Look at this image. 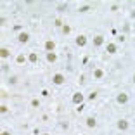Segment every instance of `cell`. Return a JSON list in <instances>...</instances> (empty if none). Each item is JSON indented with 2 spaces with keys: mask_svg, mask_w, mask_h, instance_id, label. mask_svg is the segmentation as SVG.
Wrapping results in <instances>:
<instances>
[{
  "mask_svg": "<svg viewBox=\"0 0 135 135\" xmlns=\"http://www.w3.org/2000/svg\"><path fill=\"white\" fill-rule=\"evenodd\" d=\"M45 57H47V61H49V62H56V61H57L56 52H47V56H45Z\"/></svg>",
  "mask_w": 135,
  "mask_h": 135,
  "instance_id": "cell-13",
  "label": "cell"
},
{
  "mask_svg": "<svg viewBox=\"0 0 135 135\" xmlns=\"http://www.w3.org/2000/svg\"><path fill=\"white\" fill-rule=\"evenodd\" d=\"M64 82H66V78H64V74H62V73H56L52 76V83H54V85H62Z\"/></svg>",
  "mask_w": 135,
  "mask_h": 135,
  "instance_id": "cell-2",
  "label": "cell"
},
{
  "mask_svg": "<svg viewBox=\"0 0 135 135\" xmlns=\"http://www.w3.org/2000/svg\"><path fill=\"white\" fill-rule=\"evenodd\" d=\"M88 99H90V101H94V99H97V92H90Z\"/></svg>",
  "mask_w": 135,
  "mask_h": 135,
  "instance_id": "cell-22",
  "label": "cell"
},
{
  "mask_svg": "<svg viewBox=\"0 0 135 135\" xmlns=\"http://www.w3.org/2000/svg\"><path fill=\"white\" fill-rule=\"evenodd\" d=\"M116 127H118V130H121V132H127V130H128V127H130V123H128L127 119H119V121L116 123Z\"/></svg>",
  "mask_w": 135,
  "mask_h": 135,
  "instance_id": "cell-4",
  "label": "cell"
},
{
  "mask_svg": "<svg viewBox=\"0 0 135 135\" xmlns=\"http://www.w3.org/2000/svg\"><path fill=\"white\" fill-rule=\"evenodd\" d=\"M31 107H40V101L38 99H31Z\"/></svg>",
  "mask_w": 135,
  "mask_h": 135,
  "instance_id": "cell-18",
  "label": "cell"
},
{
  "mask_svg": "<svg viewBox=\"0 0 135 135\" xmlns=\"http://www.w3.org/2000/svg\"><path fill=\"white\" fill-rule=\"evenodd\" d=\"M74 43H76L78 47H85L87 45V37L85 35H78V37L74 38Z\"/></svg>",
  "mask_w": 135,
  "mask_h": 135,
  "instance_id": "cell-5",
  "label": "cell"
},
{
  "mask_svg": "<svg viewBox=\"0 0 135 135\" xmlns=\"http://www.w3.org/2000/svg\"><path fill=\"white\" fill-rule=\"evenodd\" d=\"M128 99H130V97H128V94L121 92V94L116 95V102H118V104H127V102H128Z\"/></svg>",
  "mask_w": 135,
  "mask_h": 135,
  "instance_id": "cell-3",
  "label": "cell"
},
{
  "mask_svg": "<svg viewBox=\"0 0 135 135\" xmlns=\"http://www.w3.org/2000/svg\"><path fill=\"white\" fill-rule=\"evenodd\" d=\"M7 111H9V107L5 106V104H2V106H0V113H2V114H5Z\"/></svg>",
  "mask_w": 135,
  "mask_h": 135,
  "instance_id": "cell-21",
  "label": "cell"
},
{
  "mask_svg": "<svg viewBox=\"0 0 135 135\" xmlns=\"http://www.w3.org/2000/svg\"><path fill=\"white\" fill-rule=\"evenodd\" d=\"M43 47H45V50H47V52H54V50H56V43H54L52 40H47Z\"/></svg>",
  "mask_w": 135,
  "mask_h": 135,
  "instance_id": "cell-7",
  "label": "cell"
},
{
  "mask_svg": "<svg viewBox=\"0 0 135 135\" xmlns=\"http://www.w3.org/2000/svg\"><path fill=\"white\" fill-rule=\"evenodd\" d=\"M106 50H107V54H116V50H118V47H116V43H107Z\"/></svg>",
  "mask_w": 135,
  "mask_h": 135,
  "instance_id": "cell-12",
  "label": "cell"
},
{
  "mask_svg": "<svg viewBox=\"0 0 135 135\" xmlns=\"http://www.w3.org/2000/svg\"><path fill=\"white\" fill-rule=\"evenodd\" d=\"M0 135H12V133H11V132H9V130H4V132H2V133H0Z\"/></svg>",
  "mask_w": 135,
  "mask_h": 135,
  "instance_id": "cell-26",
  "label": "cell"
},
{
  "mask_svg": "<svg viewBox=\"0 0 135 135\" xmlns=\"http://www.w3.org/2000/svg\"><path fill=\"white\" fill-rule=\"evenodd\" d=\"M62 33H64V35H69V33H71V28H69L68 24H66V26H62Z\"/></svg>",
  "mask_w": 135,
  "mask_h": 135,
  "instance_id": "cell-20",
  "label": "cell"
},
{
  "mask_svg": "<svg viewBox=\"0 0 135 135\" xmlns=\"http://www.w3.org/2000/svg\"><path fill=\"white\" fill-rule=\"evenodd\" d=\"M28 61L31 62V64H37V62H38V54H37V52H29Z\"/></svg>",
  "mask_w": 135,
  "mask_h": 135,
  "instance_id": "cell-10",
  "label": "cell"
},
{
  "mask_svg": "<svg viewBox=\"0 0 135 135\" xmlns=\"http://www.w3.org/2000/svg\"><path fill=\"white\" fill-rule=\"evenodd\" d=\"M2 71H4V73H7V71H9V66L7 64H2Z\"/></svg>",
  "mask_w": 135,
  "mask_h": 135,
  "instance_id": "cell-23",
  "label": "cell"
},
{
  "mask_svg": "<svg viewBox=\"0 0 135 135\" xmlns=\"http://www.w3.org/2000/svg\"><path fill=\"white\" fill-rule=\"evenodd\" d=\"M42 95L43 97H49V90H42Z\"/></svg>",
  "mask_w": 135,
  "mask_h": 135,
  "instance_id": "cell-24",
  "label": "cell"
},
{
  "mask_svg": "<svg viewBox=\"0 0 135 135\" xmlns=\"http://www.w3.org/2000/svg\"><path fill=\"white\" fill-rule=\"evenodd\" d=\"M17 80H19V78H17L16 74H12V76L9 78V83H11V85H16V83H17Z\"/></svg>",
  "mask_w": 135,
  "mask_h": 135,
  "instance_id": "cell-15",
  "label": "cell"
},
{
  "mask_svg": "<svg viewBox=\"0 0 135 135\" xmlns=\"http://www.w3.org/2000/svg\"><path fill=\"white\" fill-rule=\"evenodd\" d=\"M42 135H49V133H42Z\"/></svg>",
  "mask_w": 135,
  "mask_h": 135,
  "instance_id": "cell-28",
  "label": "cell"
},
{
  "mask_svg": "<svg viewBox=\"0 0 135 135\" xmlns=\"http://www.w3.org/2000/svg\"><path fill=\"white\" fill-rule=\"evenodd\" d=\"M71 101H73V104H76V106H80V104H83V101H85V95H83L82 92H76V94H73V97H71Z\"/></svg>",
  "mask_w": 135,
  "mask_h": 135,
  "instance_id": "cell-1",
  "label": "cell"
},
{
  "mask_svg": "<svg viewBox=\"0 0 135 135\" xmlns=\"http://www.w3.org/2000/svg\"><path fill=\"white\" fill-rule=\"evenodd\" d=\"M102 76H104V71L102 69H99V68H97V69H94V78H95V80H101Z\"/></svg>",
  "mask_w": 135,
  "mask_h": 135,
  "instance_id": "cell-14",
  "label": "cell"
},
{
  "mask_svg": "<svg viewBox=\"0 0 135 135\" xmlns=\"http://www.w3.org/2000/svg\"><path fill=\"white\" fill-rule=\"evenodd\" d=\"M85 125H87V127H88V128H95V125H97V121H95V118H94V116H88V118L85 119Z\"/></svg>",
  "mask_w": 135,
  "mask_h": 135,
  "instance_id": "cell-8",
  "label": "cell"
},
{
  "mask_svg": "<svg viewBox=\"0 0 135 135\" xmlns=\"http://www.w3.org/2000/svg\"><path fill=\"white\" fill-rule=\"evenodd\" d=\"M0 57L2 59H9L11 57V50H9L7 47H2V49H0Z\"/></svg>",
  "mask_w": 135,
  "mask_h": 135,
  "instance_id": "cell-9",
  "label": "cell"
},
{
  "mask_svg": "<svg viewBox=\"0 0 135 135\" xmlns=\"http://www.w3.org/2000/svg\"><path fill=\"white\" fill-rule=\"evenodd\" d=\"M111 11H113V12H116V11H118V5H116V4L111 5Z\"/></svg>",
  "mask_w": 135,
  "mask_h": 135,
  "instance_id": "cell-25",
  "label": "cell"
},
{
  "mask_svg": "<svg viewBox=\"0 0 135 135\" xmlns=\"http://www.w3.org/2000/svg\"><path fill=\"white\" fill-rule=\"evenodd\" d=\"M17 42H19V43H28V42H29V33H26V31L19 33V37H17Z\"/></svg>",
  "mask_w": 135,
  "mask_h": 135,
  "instance_id": "cell-6",
  "label": "cell"
},
{
  "mask_svg": "<svg viewBox=\"0 0 135 135\" xmlns=\"http://www.w3.org/2000/svg\"><path fill=\"white\" fill-rule=\"evenodd\" d=\"M57 11H59V12H64V11H68V4H61V5H57Z\"/></svg>",
  "mask_w": 135,
  "mask_h": 135,
  "instance_id": "cell-17",
  "label": "cell"
},
{
  "mask_svg": "<svg viewBox=\"0 0 135 135\" xmlns=\"http://www.w3.org/2000/svg\"><path fill=\"white\" fill-rule=\"evenodd\" d=\"M102 43H104V37L102 35H97V37L94 38V47H101Z\"/></svg>",
  "mask_w": 135,
  "mask_h": 135,
  "instance_id": "cell-11",
  "label": "cell"
},
{
  "mask_svg": "<svg viewBox=\"0 0 135 135\" xmlns=\"http://www.w3.org/2000/svg\"><path fill=\"white\" fill-rule=\"evenodd\" d=\"M88 11H90V5H83V7L78 9V12H88Z\"/></svg>",
  "mask_w": 135,
  "mask_h": 135,
  "instance_id": "cell-19",
  "label": "cell"
},
{
  "mask_svg": "<svg viewBox=\"0 0 135 135\" xmlns=\"http://www.w3.org/2000/svg\"><path fill=\"white\" fill-rule=\"evenodd\" d=\"M133 83H135V74H133Z\"/></svg>",
  "mask_w": 135,
  "mask_h": 135,
  "instance_id": "cell-27",
  "label": "cell"
},
{
  "mask_svg": "<svg viewBox=\"0 0 135 135\" xmlns=\"http://www.w3.org/2000/svg\"><path fill=\"white\" fill-rule=\"evenodd\" d=\"M16 61L19 62V64H23V62L26 61V57H24V54H19V56H17V57H16Z\"/></svg>",
  "mask_w": 135,
  "mask_h": 135,
  "instance_id": "cell-16",
  "label": "cell"
}]
</instances>
